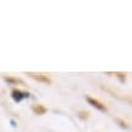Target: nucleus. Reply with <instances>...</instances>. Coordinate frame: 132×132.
Instances as JSON below:
<instances>
[{"instance_id":"1","label":"nucleus","mask_w":132,"mask_h":132,"mask_svg":"<svg viewBox=\"0 0 132 132\" xmlns=\"http://www.w3.org/2000/svg\"><path fill=\"white\" fill-rule=\"evenodd\" d=\"M12 97L15 98V101H18V102H20L22 98L29 97V95L28 93H23V92H21V91H13L12 92Z\"/></svg>"},{"instance_id":"2","label":"nucleus","mask_w":132,"mask_h":132,"mask_svg":"<svg viewBox=\"0 0 132 132\" xmlns=\"http://www.w3.org/2000/svg\"><path fill=\"white\" fill-rule=\"evenodd\" d=\"M87 101L90 102V103H91V105H93V107H96L97 109H100V110H105V108H104V107L100 103V102H98V101L92 100V98H90V97L87 98Z\"/></svg>"}]
</instances>
